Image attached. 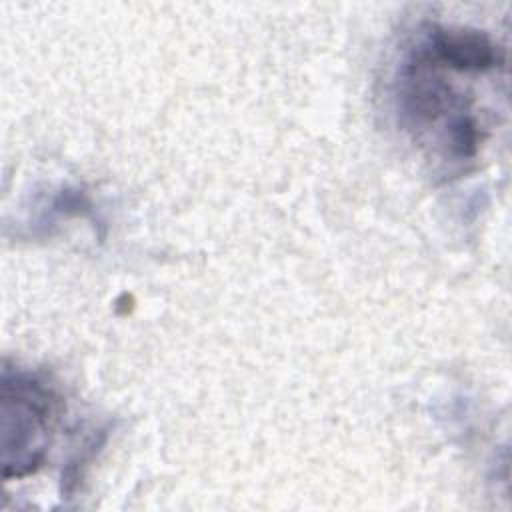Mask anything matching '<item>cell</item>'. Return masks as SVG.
Here are the masks:
<instances>
[{
	"instance_id": "1",
	"label": "cell",
	"mask_w": 512,
	"mask_h": 512,
	"mask_svg": "<svg viewBox=\"0 0 512 512\" xmlns=\"http://www.w3.org/2000/svg\"><path fill=\"white\" fill-rule=\"evenodd\" d=\"M506 70V50L484 30L426 22L406 46L394 76L400 124L442 162L476 160L488 112L474 84Z\"/></svg>"
},
{
	"instance_id": "2",
	"label": "cell",
	"mask_w": 512,
	"mask_h": 512,
	"mask_svg": "<svg viewBox=\"0 0 512 512\" xmlns=\"http://www.w3.org/2000/svg\"><path fill=\"white\" fill-rule=\"evenodd\" d=\"M0 404L2 474L6 480L34 474L46 460L60 398L40 376L4 366Z\"/></svg>"
}]
</instances>
